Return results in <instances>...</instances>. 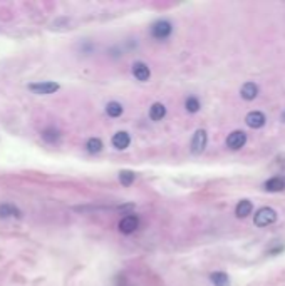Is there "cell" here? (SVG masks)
Wrapping results in <instances>:
<instances>
[{"label": "cell", "mask_w": 285, "mask_h": 286, "mask_svg": "<svg viewBox=\"0 0 285 286\" xmlns=\"http://www.w3.org/2000/svg\"><path fill=\"white\" fill-rule=\"evenodd\" d=\"M257 94H258V87L255 82H245L240 89V95L245 101H253V99L257 97Z\"/></svg>", "instance_id": "30bf717a"}, {"label": "cell", "mask_w": 285, "mask_h": 286, "mask_svg": "<svg viewBox=\"0 0 285 286\" xmlns=\"http://www.w3.org/2000/svg\"><path fill=\"white\" fill-rule=\"evenodd\" d=\"M263 189L267 193H280V191L285 189V177L282 176H274L270 179H267L263 183Z\"/></svg>", "instance_id": "ba28073f"}, {"label": "cell", "mask_w": 285, "mask_h": 286, "mask_svg": "<svg viewBox=\"0 0 285 286\" xmlns=\"http://www.w3.org/2000/svg\"><path fill=\"white\" fill-rule=\"evenodd\" d=\"M173 32V25L168 22V20H158V22L153 24V27H151V34H153V37L159 39V41H165L171 36Z\"/></svg>", "instance_id": "3957f363"}, {"label": "cell", "mask_w": 285, "mask_h": 286, "mask_svg": "<svg viewBox=\"0 0 285 286\" xmlns=\"http://www.w3.org/2000/svg\"><path fill=\"white\" fill-rule=\"evenodd\" d=\"M129 142H131V137H129L128 132L121 131V132H116L113 136V146L116 147V149L123 151L126 149V147L129 146Z\"/></svg>", "instance_id": "7c38bea8"}, {"label": "cell", "mask_w": 285, "mask_h": 286, "mask_svg": "<svg viewBox=\"0 0 285 286\" xmlns=\"http://www.w3.org/2000/svg\"><path fill=\"white\" fill-rule=\"evenodd\" d=\"M245 142H247V134L243 131H233L228 134V137H227V146L233 151L241 149V147L245 146Z\"/></svg>", "instance_id": "5b68a950"}, {"label": "cell", "mask_w": 285, "mask_h": 286, "mask_svg": "<svg viewBox=\"0 0 285 286\" xmlns=\"http://www.w3.org/2000/svg\"><path fill=\"white\" fill-rule=\"evenodd\" d=\"M136 179V174L133 171H121L119 172V183L123 186H131L135 183Z\"/></svg>", "instance_id": "d6986e66"}, {"label": "cell", "mask_w": 285, "mask_h": 286, "mask_svg": "<svg viewBox=\"0 0 285 286\" xmlns=\"http://www.w3.org/2000/svg\"><path fill=\"white\" fill-rule=\"evenodd\" d=\"M59 137H60V132L57 131V129H54V127H49V129H46V131L42 132V139L47 141V142H50V144L57 142Z\"/></svg>", "instance_id": "ac0fdd59"}, {"label": "cell", "mask_w": 285, "mask_h": 286, "mask_svg": "<svg viewBox=\"0 0 285 286\" xmlns=\"http://www.w3.org/2000/svg\"><path fill=\"white\" fill-rule=\"evenodd\" d=\"M138 228H140V218L135 214L124 216V218L119 221V231L124 233V235H131Z\"/></svg>", "instance_id": "277c9868"}, {"label": "cell", "mask_w": 285, "mask_h": 286, "mask_svg": "<svg viewBox=\"0 0 285 286\" xmlns=\"http://www.w3.org/2000/svg\"><path fill=\"white\" fill-rule=\"evenodd\" d=\"M86 147H88L91 154H97L102 151V141L99 139V137H91V139L86 142Z\"/></svg>", "instance_id": "2e32d148"}, {"label": "cell", "mask_w": 285, "mask_h": 286, "mask_svg": "<svg viewBox=\"0 0 285 286\" xmlns=\"http://www.w3.org/2000/svg\"><path fill=\"white\" fill-rule=\"evenodd\" d=\"M166 116V107L165 104L161 102H154L153 106L149 107V118L153 121H161Z\"/></svg>", "instance_id": "4fadbf2b"}, {"label": "cell", "mask_w": 285, "mask_h": 286, "mask_svg": "<svg viewBox=\"0 0 285 286\" xmlns=\"http://www.w3.org/2000/svg\"><path fill=\"white\" fill-rule=\"evenodd\" d=\"M210 281L213 286H230V278H228L227 273L223 271H215L210 275Z\"/></svg>", "instance_id": "5bb4252c"}, {"label": "cell", "mask_w": 285, "mask_h": 286, "mask_svg": "<svg viewBox=\"0 0 285 286\" xmlns=\"http://www.w3.org/2000/svg\"><path fill=\"white\" fill-rule=\"evenodd\" d=\"M10 216H17V218H20V211L12 204L0 206V218H10Z\"/></svg>", "instance_id": "9a60e30c"}, {"label": "cell", "mask_w": 285, "mask_h": 286, "mask_svg": "<svg viewBox=\"0 0 285 286\" xmlns=\"http://www.w3.org/2000/svg\"><path fill=\"white\" fill-rule=\"evenodd\" d=\"M29 89L36 94H54L59 90L57 82H36V84H30Z\"/></svg>", "instance_id": "52a82bcc"}, {"label": "cell", "mask_w": 285, "mask_h": 286, "mask_svg": "<svg viewBox=\"0 0 285 286\" xmlns=\"http://www.w3.org/2000/svg\"><path fill=\"white\" fill-rule=\"evenodd\" d=\"M106 112H107L109 118H119V116L123 114V106H121L119 102L113 101V102H109L106 106Z\"/></svg>", "instance_id": "e0dca14e"}, {"label": "cell", "mask_w": 285, "mask_h": 286, "mask_svg": "<svg viewBox=\"0 0 285 286\" xmlns=\"http://www.w3.org/2000/svg\"><path fill=\"white\" fill-rule=\"evenodd\" d=\"M185 107H187V111H188V112L195 114V112L200 111V101H198L195 95H190L187 101H185Z\"/></svg>", "instance_id": "ffe728a7"}, {"label": "cell", "mask_w": 285, "mask_h": 286, "mask_svg": "<svg viewBox=\"0 0 285 286\" xmlns=\"http://www.w3.org/2000/svg\"><path fill=\"white\" fill-rule=\"evenodd\" d=\"M277 221V211L272 209V207L265 206V207H260L255 214H253V224L258 228H267L270 224H274Z\"/></svg>", "instance_id": "6da1fadb"}, {"label": "cell", "mask_w": 285, "mask_h": 286, "mask_svg": "<svg viewBox=\"0 0 285 286\" xmlns=\"http://www.w3.org/2000/svg\"><path fill=\"white\" fill-rule=\"evenodd\" d=\"M133 74H135L136 79L141 81V82H146L151 77L149 67L146 66L144 62H135V64H133Z\"/></svg>", "instance_id": "9c48e42d"}, {"label": "cell", "mask_w": 285, "mask_h": 286, "mask_svg": "<svg viewBox=\"0 0 285 286\" xmlns=\"http://www.w3.org/2000/svg\"><path fill=\"white\" fill-rule=\"evenodd\" d=\"M206 142H208V134H206L205 129H198V131L193 134L191 139V153L193 154H201L206 147Z\"/></svg>", "instance_id": "7a4b0ae2"}, {"label": "cell", "mask_w": 285, "mask_h": 286, "mask_svg": "<svg viewBox=\"0 0 285 286\" xmlns=\"http://www.w3.org/2000/svg\"><path fill=\"white\" fill-rule=\"evenodd\" d=\"M252 209H253L252 201H248V199H241L235 207V214H237V218L243 219V218H247V216L252 214Z\"/></svg>", "instance_id": "8fae6325"}, {"label": "cell", "mask_w": 285, "mask_h": 286, "mask_svg": "<svg viewBox=\"0 0 285 286\" xmlns=\"http://www.w3.org/2000/svg\"><path fill=\"white\" fill-rule=\"evenodd\" d=\"M245 123H247L248 127H252V129H260L265 125L267 118H265V114L260 111H252L245 116Z\"/></svg>", "instance_id": "8992f818"}]
</instances>
